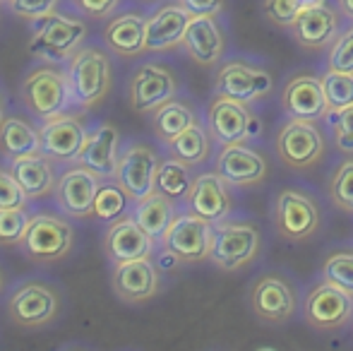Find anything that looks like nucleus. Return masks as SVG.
I'll return each instance as SVG.
<instances>
[{"label": "nucleus", "instance_id": "obj_10", "mask_svg": "<svg viewBox=\"0 0 353 351\" xmlns=\"http://www.w3.org/2000/svg\"><path fill=\"white\" fill-rule=\"evenodd\" d=\"M274 229L283 241L301 243L320 229V207L310 195L293 188L279 190L274 200Z\"/></svg>", "mask_w": 353, "mask_h": 351}, {"label": "nucleus", "instance_id": "obj_15", "mask_svg": "<svg viewBox=\"0 0 353 351\" xmlns=\"http://www.w3.org/2000/svg\"><path fill=\"white\" fill-rule=\"evenodd\" d=\"M161 286V272L152 258H137L111 267V289L118 301L140 305L152 301Z\"/></svg>", "mask_w": 353, "mask_h": 351}, {"label": "nucleus", "instance_id": "obj_9", "mask_svg": "<svg viewBox=\"0 0 353 351\" xmlns=\"http://www.w3.org/2000/svg\"><path fill=\"white\" fill-rule=\"evenodd\" d=\"M99 188H101V178L92 174L87 166L72 161V164L61 166V176H58L56 190H53V202H56L58 212L70 217L72 221L92 219Z\"/></svg>", "mask_w": 353, "mask_h": 351}, {"label": "nucleus", "instance_id": "obj_1", "mask_svg": "<svg viewBox=\"0 0 353 351\" xmlns=\"http://www.w3.org/2000/svg\"><path fill=\"white\" fill-rule=\"evenodd\" d=\"M68 85H70L74 111H94L106 101L113 87L111 51L99 43H82L65 63Z\"/></svg>", "mask_w": 353, "mask_h": 351}, {"label": "nucleus", "instance_id": "obj_6", "mask_svg": "<svg viewBox=\"0 0 353 351\" xmlns=\"http://www.w3.org/2000/svg\"><path fill=\"white\" fill-rule=\"evenodd\" d=\"M274 150L283 166L293 171H307L320 164V159L325 157L327 140L317 128V121L288 118L276 130Z\"/></svg>", "mask_w": 353, "mask_h": 351}, {"label": "nucleus", "instance_id": "obj_47", "mask_svg": "<svg viewBox=\"0 0 353 351\" xmlns=\"http://www.w3.org/2000/svg\"><path fill=\"white\" fill-rule=\"evenodd\" d=\"M336 3H339V10H341V12H344L346 17H349L351 22H353V0H336Z\"/></svg>", "mask_w": 353, "mask_h": 351}, {"label": "nucleus", "instance_id": "obj_19", "mask_svg": "<svg viewBox=\"0 0 353 351\" xmlns=\"http://www.w3.org/2000/svg\"><path fill=\"white\" fill-rule=\"evenodd\" d=\"M250 308L265 323H288L298 308L291 281H286L279 274H262L250 289Z\"/></svg>", "mask_w": 353, "mask_h": 351}, {"label": "nucleus", "instance_id": "obj_34", "mask_svg": "<svg viewBox=\"0 0 353 351\" xmlns=\"http://www.w3.org/2000/svg\"><path fill=\"white\" fill-rule=\"evenodd\" d=\"M132 205H135V202L130 200V195H128L116 181H101L97 200H94L92 219L99 221V224H111V221L130 214Z\"/></svg>", "mask_w": 353, "mask_h": 351}, {"label": "nucleus", "instance_id": "obj_33", "mask_svg": "<svg viewBox=\"0 0 353 351\" xmlns=\"http://www.w3.org/2000/svg\"><path fill=\"white\" fill-rule=\"evenodd\" d=\"M192 166L185 164V161L176 159V157H168V159H161L157 171V183H154V190L163 192L168 195L171 200H185L188 192L192 188Z\"/></svg>", "mask_w": 353, "mask_h": 351}, {"label": "nucleus", "instance_id": "obj_36", "mask_svg": "<svg viewBox=\"0 0 353 351\" xmlns=\"http://www.w3.org/2000/svg\"><path fill=\"white\" fill-rule=\"evenodd\" d=\"M322 89H325L327 106L330 111H339L353 103V75L351 72H339V70H327L322 75Z\"/></svg>", "mask_w": 353, "mask_h": 351}, {"label": "nucleus", "instance_id": "obj_14", "mask_svg": "<svg viewBox=\"0 0 353 351\" xmlns=\"http://www.w3.org/2000/svg\"><path fill=\"white\" fill-rule=\"evenodd\" d=\"M159 241L154 236H149L147 231L137 224V219L130 214L121 217V219L106 224L101 239V248L103 255L111 265L118 263H128V260H137V258H154L157 253Z\"/></svg>", "mask_w": 353, "mask_h": 351}, {"label": "nucleus", "instance_id": "obj_5", "mask_svg": "<svg viewBox=\"0 0 353 351\" xmlns=\"http://www.w3.org/2000/svg\"><path fill=\"white\" fill-rule=\"evenodd\" d=\"M63 308L61 289L51 279L27 277L17 281L8 299V318L17 328H46L56 323Z\"/></svg>", "mask_w": 353, "mask_h": 351}, {"label": "nucleus", "instance_id": "obj_18", "mask_svg": "<svg viewBox=\"0 0 353 351\" xmlns=\"http://www.w3.org/2000/svg\"><path fill=\"white\" fill-rule=\"evenodd\" d=\"M121 130L108 121H94L89 123L87 140H84V147L77 157V164L87 166L101 181H113L118 159H121Z\"/></svg>", "mask_w": 353, "mask_h": 351}, {"label": "nucleus", "instance_id": "obj_11", "mask_svg": "<svg viewBox=\"0 0 353 351\" xmlns=\"http://www.w3.org/2000/svg\"><path fill=\"white\" fill-rule=\"evenodd\" d=\"M89 132V123L84 121L82 111L58 113L41 123V152L51 157L58 166L77 161Z\"/></svg>", "mask_w": 353, "mask_h": 351}, {"label": "nucleus", "instance_id": "obj_22", "mask_svg": "<svg viewBox=\"0 0 353 351\" xmlns=\"http://www.w3.org/2000/svg\"><path fill=\"white\" fill-rule=\"evenodd\" d=\"M228 183L223 181L216 171H210V174H200L192 181V188L188 192L185 202L188 212H195V214L205 217L207 221L216 224V221H223L228 214H231V192H228Z\"/></svg>", "mask_w": 353, "mask_h": 351}, {"label": "nucleus", "instance_id": "obj_37", "mask_svg": "<svg viewBox=\"0 0 353 351\" xmlns=\"http://www.w3.org/2000/svg\"><path fill=\"white\" fill-rule=\"evenodd\" d=\"M330 200L341 212L353 214V159H346L339 164L330 183Z\"/></svg>", "mask_w": 353, "mask_h": 351}, {"label": "nucleus", "instance_id": "obj_21", "mask_svg": "<svg viewBox=\"0 0 353 351\" xmlns=\"http://www.w3.org/2000/svg\"><path fill=\"white\" fill-rule=\"evenodd\" d=\"M192 14L183 5L166 3L147 14V27H144V48L147 53H166L171 48L183 46V37L190 24Z\"/></svg>", "mask_w": 353, "mask_h": 351}, {"label": "nucleus", "instance_id": "obj_35", "mask_svg": "<svg viewBox=\"0 0 353 351\" xmlns=\"http://www.w3.org/2000/svg\"><path fill=\"white\" fill-rule=\"evenodd\" d=\"M34 212L27 207H5L0 210V245L3 248H19L27 234L29 219Z\"/></svg>", "mask_w": 353, "mask_h": 351}, {"label": "nucleus", "instance_id": "obj_2", "mask_svg": "<svg viewBox=\"0 0 353 351\" xmlns=\"http://www.w3.org/2000/svg\"><path fill=\"white\" fill-rule=\"evenodd\" d=\"M17 94L24 111L32 118H37L39 123L72 108L68 72L61 63L37 61L32 68H27Z\"/></svg>", "mask_w": 353, "mask_h": 351}, {"label": "nucleus", "instance_id": "obj_40", "mask_svg": "<svg viewBox=\"0 0 353 351\" xmlns=\"http://www.w3.org/2000/svg\"><path fill=\"white\" fill-rule=\"evenodd\" d=\"M334 147L344 154H353V103L339 111H330Z\"/></svg>", "mask_w": 353, "mask_h": 351}, {"label": "nucleus", "instance_id": "obj_51", "mask_svg": "<svg viewBox=\"0 0 353 351\" xmlns=\"http://www.w3.org/2000/svg\"><path fill=\"white\" fill-rule=\"evenodd\" d=\"M0 3H8V0H0Z\"/></svg>", "mask_w": 353, "mask_h": 351}, {"label": "nucleus", "instance_id": "obj_48", "mask_svg": "<svg viewBox=\"0 0 353 351\" xmlns=\"http://www.w3.org/2000/svg\"><path fill=\"white\" fill-rule=\"evenodd\" d=\"M5 116H8V103H5V97H3V92H0V123L5 121Z\"/></svg>", "mask_w": 353, "mask_h": 351}, {"label": "nucleus", "instance_id": "obj_30", "mask_svg": "<svg viewBox=\"0 0 353 351\" xmlns=\"http://www.w3.org/2000/svg\"><path fill=\"white\" fill-rule=\"evenodd\" d=\"M176 214H178L176 200H171V197L159 190L149 192V195H144L142 200H137L135 205H132V217L137 219V224L157 241L161 239L163 231L171 226Z\"/></svg>", "mask_w": 353, "mask_h": 351}, {"label": "nucleus", "instance_id": "obj_41", "mask_svg": "<svg viewBox=\"0 0 353 351\" xmlns=\"http://www.w3.org/2000/svg\"><path fill=\"white\" fill-rule=\"evenodd\" d=\"M61 3L63 0H8L5 5H8L14 17L34 24L46 17V14L56 12V10L61 8Z\"/></svg>", "mask_w": 353, "mask_h": 351}, {"label": "nucleus", "instance_id": "obj_20", "mask_svg": "<svg viewBox=\"0 0 353 351\" xmlns=\"http://www.w3.org/2000/svg\"><path fill=\"white\" fill-rule=\"evenodd\" d=\"M214 171L236 188H255L267 178L270 164L257 150H250L245 142H231L221 145L216 154Z\"/></svg>", "mask_w": 353, "mask_h": 351}, {"label": "nucleus", "instance_id": "obj_23", "mask_svg": "<svg viewBox=\"0 0 353 351\" xmlns=\"http://www.w3.org/2000/svg\"><path fill=\"white\" fill-rule=\"evenodd\" d=\"M288 29H291L293 41L301 48L322 51V48H327L336 39L339 17H336V12L327 3L312 5V8L301 10V14L293 19V24Z\"/></svg>", "mask_w": 353, "mask_h": 351}, {"label": "nucleus", "instance_id": "obj_27", "mask_svg": "<svg viewBox=\"0 0 353 351\" xmlns=\"http://www.w3.org/2000/svg\"><path fill=\"white\" fill-rule=\"evenodd\" d=\"M8 166L14 174V178L19 181V185H22L24 195L29 197V202L43 200V197L53 195V190H56L61 166H58L51 157L43 154V152L12 159V161H8Z\"/></svg>", "mask_w": 353, "mask_h": 351}, {"label": "nucleus", "instance_id": "obj_8", "mask_svg": "<svg viewBox=\"0 0 353 351\" xmlns=\"http://www.w3.org/2000/svg\"><path fill=\"white\" fill-rule=\"evenodd\" d=\"M214 241V224L207 221L205 217L195 212L176 214L163 236L159 239V245L171 250L183 265H197L210 260Z\"/></svg>", "mask_w": 353, "mask_h": 351}, {"label": "nucleus", "instance_id": "obj_29", "mask_svg": "<svg viewBox=\"0 0 353 351\" xmlns=\"http://www.w3.org/2000/svg\"><path fill=\"white\" fill-rule=\"evenodd\" d=\"M41 152V123L22 113H8L0 123V157L5 161Z\"/></svg>", "mask_w": 353, "mask_h": 351}, {"label": "nucleus", "instance_id": "obj_43", "mask_svg": "<svg viewBox=\"0 0 353 351\" xmlns=\"http://www.w3.org/2000/svg\"><path fill=\"white\" fill-rule=\"evenodd\" d=\"M330 68L339 72H351L353 75V24L332 43L330 48Z\"/></svg>", "mask_w": 353, "mask_h": 351}, {"label": "nucleus", "instance_id": "obj_32", "mask_svg": "<svg viewBox=\"0 0 353 351\" xmlns=\"http://www.w3.org/2000/svg\"><path fill=\"white\" fill-rule=\"evenodd\" d=\"M212 132L210 128H205L200 121L192 123L188 130H183L176 140H171L166 145L168 150V157H176V159L185 161L190 164L192 169L195 166H202L212 154Z\"/></svg>", "mask_w": 353, "mask_h": 351}, {"label": "nucleus", "instance_id": "obj_28", "mask_svg": "<svg viewBox=\"0 0 353 351\" xmlns=\"http://www.w3.org/2000/svg\"><path fill=\"white\" fill-rule=\"evenodd\" d=\"M248 123H250V111L248 103H241L231 97H216L207 106V128L219 145H231V142L248 140Z\"/></svg>", "mask_w": 353, "mask_h": 351}, {"label": "nucleus", "instance_id": "obj_17", "mask_svg": "<svg viewBox=\"0 0 353 351\" xmlns=\"http://www.w3.org/2000/svg\"><path fill=\"white\" fill-rule=\"evenodd\" d=\"M274 89V77L265 68L248 66L243 61L223 63L214 77V94L231 97L241 103H252Z\"/></svg>", "mask_w": 353, "mask_h": 351}, {"label": "nucleus", "instance_id": "obj_42", "mask_svg": "<svg viewBox=\"0 0 353 351\" xmlns=\"http://www.w3.org/2000/svg\"><path fill=\"white\" fill-rule=\"evenodd\" d=\"M27 205H29V197L24 195L19 181L10 171L8 161L0 164V210H5V207H27Z\"/></svg>", "mask_w": 353, "mask_h": 351}, {"label": "nucleus", "instance_id": "obj_39", "mask_svg": "<svg viewBox=\"0 0 353 351\" xmlns=\"http://www.w3.org/2000/svg\"><path fill=\"white\" fill-rule=\"evenodd\" d=\"M325 0H265V14L276 27H291L301 10L322 5Z\"/></svg>", "mask_w": 353, "mask_h": 351}, {"label": "nucleus", "instance_id": "obj_24", "mask_svg": "<svg viewBox=\"0 0 353 351\" xmlns=\"http://www.w3.org/2000/svg\"><path fill=\"white\" fill-rule=\"evenodd\" d=\"M281 108L288 118L320 121L330 113L322 80L315 75H296L286 82L281 92Z\"/></svg>", "mask_w": 353, "mask_h": 351}, {"label": "nucleus", "instance_id": "obj_12", "mask_svg": "<svg viewBox=\"0 0 353 351\" xmlns=\"http://www.w3.org/2000/svg\"><path fill=\"white\" fill-rule=\"evenodd\" d=\"M159 164H161V159H159L157 150L152 145L142 140H130L121 150V159H118L113 181L130 195L132 202H137L144 195L154 192Z\"/></svg>", "mask_w": 353, "mask_h": 351}, {"label": "nucleus", "instance_id": "obj_26", "mask_svg": "<svg viewBox=\"0 0 353 351\" xmlns=\"http://www.w3.org/2000/svg\"><path fill=\"white\" fill-rule=\"evenodd\" d=\"M223 32L214 14H192L183 37L185 53L202 68H214L223 56Z\"/></svg>", "mask_w": 353, "mask_h": 351}, {"label": "nucleus", "instance_id": "obj_49", "mask_svg": "<svg viewBox=\"0 0 353 351\" xmlns=\"http://www.w3.org/2000/svg\"><path fill=\"white\" fill-rule=\"evenodd\" d=\"M3 289H5V272H3V267H0V294H3Z\"/></svg>", "mask_w": 353, "mask_h": 351}, {"label": "nucleus", "instance_id": "obj_25", "mask_svg": "<svg viewBox=\"0 0 353 351\" xmlns=\"http://www.w3.org/2000/svg\"><path fill=\"white\" fill-rule=\"evenodd\" d=\"M144 27H147V17L142 12L123 10V12H116L106 19L101 41L113 56H142V53H147V48H144Z\"/></svg>", "mask_w": 353, "mask_h": 351}, {"label": "nucleus", "instance_id": "obj_13", "mask_svg": "<svg viewBox=\"0 0 353 351\" xmlns=\"http://www.w3.org/2000/svg\"><path fill=\"white\" fill-rule=\"evenodd\" d=\"M178 80L171 68L161 63H142L128 82V103L135 113H154L159 106L176 99Z\"/></svg>", "mask_w": 353, "mask_h": 351}, {"label": "nucleus", "instance_id": "obj_7", "mask_svg": "<svg viewBox=\"0 0 353 351\" xmlns=\"http://www.w3.org/2000/svg\"><path fill=\"white\" fill-rule=\"evenodd\" d=\"M262 245L260 229L248 221H216L214 224V241L210 263L219 270H241L257 258Z\"/></svg>", "mask_w": 353, "mask_h": 351}, {"label": "nucleus", "instance_id": "obj_50", "mask_svg": "<svg viewBox=\"0 0 353 351\" xmlns=\"http://www.w3.org/2000/svg\"><path fill=\"white\" fill-rule=\"evenodd\" d=\"M142 3H157V0H142Z\"/></svg>", "mask_w": 353, "mask_h": 351}, {"label": "nucleus", "instance_id": "obj_3", "mask_svg": "<svg viewBox=\"0 0 353 351\" xmlns=\"http://www.w3.org/2000/svg\"><path fill=\"white\" fill-rule=\"evenodd\" d=\"M89 27L87 19L74 10L65 12L58 8L56 12L46 14L43 19L32 24V39H29V53L37 61L61 63L65 66L82 43H87Z\"/></svg>", "mask_w": 353, "mask_h": 351}, {"label": "nucleus", "instance_id": "obj_45", "mask_svg": "<svg viewBox=\"0 0 353 351\" xmlns=\"http://www.w3.org/2000/svg\"><path fill=\"white\" fill-rule=\"evenodd\" d=\"M178 5L188 10L190 14H221L226 0H176Z\"/></svg>", "mask_w": 353, "mask_h": 351}, {"label": "nucleus", "instance_id": "obj_31", "mask_svg": "<svg viewBox=\"0 0 353 351\" xmlns=\"http://www.w3.org/2000/svg\"><path fill=\"white\" fill-rule=\"evenodd\" d=\"M192 123H197V113L192 111L190 103L181 101V99H171L152 113V132L163 145L176 140Z\"/></svg>", "mask_w": 353, "mask_h": 351}, {"label": "nucleus", "instance_id": "obj_16", "mask_svg": "<svg viewBox=\"0 0 353 351\" xmlns=\"http://www.w3.org/2000/svg\"><path fill=\"white\" fill-rule=\"evenodd\" d=\"M303 315L315 330H339L353 320V296L325 279L307 294Z\"/></svg>", "mask_w": 353, "mask_h": 351}, {"label": "nucleus", "instance_id": "obj_46", "mask_svg": "<svg viewBox=\"0 0 353 351\" xmlns=\"http://www.w3.org/2000/svg\"><path fill=\"white\" fill-rule=\"evenodd\" d=\"M178 265H183V263L171 253V250H166L161 245V248H159V263H157L159 272H171V270H176Z\"/></svg>", "mask_w": 353, "mask_h": 351}, {"label": "nucleus", "instance_id": "obj_44", "mask_svg": "<svg viewBox=\"0 0 353 351\" xmlns=\"http://www.w3.org/2000/svg\"><path fill=\"white\" fill-rule=\"evenodd\" d=\"M70 8L84 19H108L111 14L118 12L121 0H70Z\"/></svg>", "mask_w": 353, "mask_h": 351}, {"label": "nucleus", "instance_id": "obj_4", "mask_svg": "<svg viewBox=\"0 0 353 351\" xmlns=\"http://www.w3.org/2000/svg\"><path fill=\"white\" fill-rule=\"evenodd\" d=\"M74 241H77V234H74L70 217L61 212L58 214L56 212H34L19 250L34 265L48 267L70 258Z\"/></svg>", "mask_w": 353, "mask_h": 351}, {"label": "nucleus", "instance_id": "obj_38", "mask_svg": "<svg viewBox=\"0 0 353 351\" xmlns=\"http://www.w3.org/2000/svg\"><path fill=\"white\" fill-rule=\"evenodd\" d=\"M325 279L344 289L346 294L353 296V253L351 250H336L325 260Z\"/></svg>", "mask_w": 353, "mask_h": 351}]
</instances>
